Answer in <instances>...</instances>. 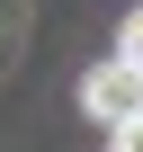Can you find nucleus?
<instances>
[{"label": "nucleus", "instance_id": "7ed1b4c3", "mask_svg": "<svg viewBox=\"0 0 143 152\" xmlns=\"http://www.w3.org/2000/svg\"><path fill=\"white\" fill-rule=\"evenodd\" d=\"M107 152H143V116H134V125H116V134H107Z\"/></svg>", "mask_w": 143, "mask_h": 152}, {"label": "nucleus", "instance_id": "f257e3e1", "mask_svg": "<svg viewBox=\"0 0 143 152\" xmlns=\"http://www.w3.org/2000/svg\"><path fill=\"white\" fill-rule=\"evenodd\" d=\"M81 107H90V125H107V134H116V125H134V116H143V72H134L125 54H116V63H98L90 81H81Z\"/></svg>", "mask_w": 143, "mask_h": 152}, {"label": "nucleus", "instance_id": "f03ea898", "mask_svg": "<svg viewBox=\"0 0 143 152\" xmlns=\"http://www.w3.org/2000/svg\"><path fill=\"white\" fill-rule=\"evenodd\" d=\"M116 54H125V63H134V72H143V9H134V18H125V36H116Z\"/></svg>", "mask_w": 143, "mask_h": 152}]
</instances>
